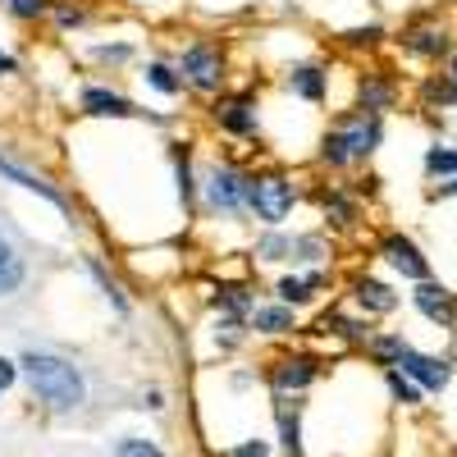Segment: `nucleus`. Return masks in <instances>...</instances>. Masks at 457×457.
<instances>
[{
	"label": "nucleus",
	"instance_id": "a878e982",
	"mask_svg": "<svg viewBox=\"0 0 457 457\" xmlns=\"http://www.w3.org/2000/svg\"><path fill=\"white\" fill-rule=\"evenodd\" d=\"M114 457H165L151 439H120L114 444Z\"/></svg>",
	"mask_w": 457,
	"mask_h": 457
},
{
	"label": "nucleus",
	"instance_id": "39448f33",
	"mask_svg": "<svg viewBox=\"0 0 457 457\" xmlns=\"http://www.w3.org/2000/svg\"><path fill=\"white\" fill-rule=\"evenodd\" d=\"M293 202H297L293 179H284V174H275V170L252 174V211H256V220H261V224L279 228V224L288 220Z\"/></svg>",
	"mask_w": 457,
	"mask_h": 457
},
{
	"label": "nucleus",
	"instance_id": "c756f323",
	"mask_svg": "<svg viewBox=\"0 0 457 457\" xmlns=\"http://www.w3.org/2000/svg\"><path fill=\"white\" fill-rule=\"evenodd\" d=\"M129 46H96V60H124Z\"/></svg>",
	"mask_w": 457,
	"mask_h": 457
},
{
	"label": "nucleus",
	"instance_id": "f03ea898",
	"mask_svg": "<svg viewBox=\"0 0 457 457\" xmlns=\"http://www.w3.org/2000/svg\"><path fill=\"white\" fill-rule=\"evenodd\" d=\"M23 375H28V385L32 394L42 398L51 411H73V407H83L87 398V385H83V375L73 361L55 357V353H23Z\"/></svg>",
	"mask_w": 457,
	"mask_h": 457
},
{
	"label": "nucleus",
	"instance_id": "5701e85b",
	"mask_svg": "<svg viewBox=\"0 0 457 457\" xmlns=\"http://www.w3.org/2000/svg\"><path fill=\"white\" fill-rule=\"evenodd\" d=\"M385 379H389V394H394V398H398L403 407H416V403H421V398H426V389H421V385H416V379H411V375H403L398 366H389V370H385Z\"/></svg>",
	"mask_w": 457,
	"mask_h": 457
},
{
	"label": "nucleus",
	"instance_id": "0eeeda50",
	"mask_svg": "<svg viewBox=\"0 0 457 457\" xmlns=\"http://www.w3.org/2000/svg\"><path fill=\"white\" fill-rule=\"evenodd\" d=\"M179 73H183V83L193 87V92H220L224 87V55L211 46V42H193V46H183V55H179V64H174Z\"/></svg>",
	"mask_w": 457,
	"mask_h": 457
},
{
	"label": "nucleus",
	"instance_id": "473e14b6",
	"mask_svg": "<svg viewBox=\"0 0 457 457\" xmlns=\"http://www.w3.org/2000/svg\"><path fill=\"white\" fill-rule=\"evenodd\" d=\"M19 64H14V55H5V51H0V73H14Z\"/></svg>",
	"mask_w": 457,
	"mask_h": 457
},
{
	"label": "nucleus",
	"instance_id": "20e7f679",
	"mask_svg": "<svg viewBox=\"0 0 457 457\" xmlns=\"http://www.w3.org/2000/svg\"><path fill=\"white\" fill-rule=\"evenodd\" d=\"M375 256L385 261L398 279H407V284H421V279H430V275H435V270H430L426 247L416 243V238H407V234H398V228H389V234L375 243Z\"/></svg>",
	"mask_w": 457,
	"mask_h": 457
},
{
	"label": "nucleus",
	"instance_id": "f257e3e1",
	"mask_svg": "<svg viewBox=\"0 0 457 457\" xmlns=\"http://www.w3.org/2000/svg\"><path fill=\"white\" fill-rule=\"evenodd\" d=\"M379 142H385V120H379V114H366V110H353V114H343V120H334V129L325 133L320 161L329 170H353V165L375 156Z\"/></svg>",
	"mask_w": 457,
	"mask_h": 457
},
{
	"label": "nucleus",
	"instance_id": "f8f14e48",
	"mask_svg": "<svg viewBox=\"0 0 457 457\" xmlns=\"http://www.w3.org/2000/svg\"><path fill=\"white\" fill-rule=\"evenodd\" d=\"M353 302H357L366 316H389V312H398V293H394L385 279H370V275H357V279H353Z\"/></svg>",
	"mask_w": 457,
	"mask_h": 457
},
{
	"label": "nucleus",
	"instance_id": "6ab92c4d",
	"mask_svg": "<svg viewBox=\"0 0 457 457\" xmlns=\"http://www.w3.org/2000/svg\"><path fill=\"white\" fill-rule=\"evenodd\" d=\"M320 288H325V275H284V279H279V297L288 302V307L312 302Z\"/></svg>",
	"mask_w": 457,
	"mask_h": 457
},
{
	"label": "nucleus",
	"instance_id": "cd10ccee",
	"mask_svg": "<svg viewBox=\"0 0 457 457\" xmlns=\"http://www.w3.org/2000/svg\"><path fill=\"white\" fill-rule=\"evenodd\" d=\"M234 457H270V448H265V444L256 439V444H243V448H234Z\"/></svg>",
	"mask_w": 457,
	"mask_h": 457
},
{
	"label": "nucleus",
	"instance_id": "6e6552de",
	"mask_svg": "<svg viewBox=\"0 0 457 457\" xmlns=\"http://www.w3.org/2000/svg\"><path fill=\"white\" fill-rule=\"evenodd\" d=\"M411 307L421 312L430 325H439V329H457V293L448 284H439L435 275L421 279V284H411Z\"/></svg>",
	"mask_w": 457,
	"mask_h": 457
},
{
	"label": "nucleus",
	"instance_id": "7ed1b4c3",
	"mask_svg": "<svg viewBox=\"0 0 457 457\" xmlns=\"http://www.w3.org/2000/svg\"><path fill=\"white\" fill-rule=\"evenodd\" d=\"M206 187V206L215 215H243L252 211V174H243L238 165H211V174L202 179Z\"/></svg>",
	"mask_w": 457,
	"mask_h": 457
},
{
	"label": "nucleus",
	"instance_id": "4be33fe9",
	"mask_svg": "<svg viewBox=\"0 0 457 457\" xmlns=\"http://www.w3.org/2000/svg\"><path fill=\"white\" fill-rule=\"evenodd\" d=\"M252 329H261V334H284V329H293V307L284 302V307H256L252 312Z\"/></svg>",
	"mask_w": 457,
	"mask_h": 457
},
{
	"label": "nucleus",
	"instance_id": "ddd939ff",
	"mask_svg": "<svg viewBox=\"0 0 457 457\" xmlns=\"http://www.w3.org/2000/svg\"><path fill=\"white\" fill-rule=\"evenodd\" d=\"M394 105H398V83L389 79V73H366L361 87H357V110L385 120V110H394Z\"/></svg>",
	"mask_w": 457,
	"mask_h": 457
},
{
	"label": "nucleus",
	"instance_id": "2f4dec72",
	"mask_svg": "<svg viewBox=\"0 0 457 457\" xmlns=\"http://www.w3.org/2000/svg\"><path fill=\"white\" fill-rule=\"evenodd\" d=\"M435 197H457V179H448V183H435Z\"/></svg>",
	"mask_w": 457,
	"mask_h": 457
},
{
	"label": "nucleus",
	"instance_id": "1a4fd4ad",
	"mask_svg": "<svg viewBox=\"0 0 457 457\" xmlns=\"http://www.w3.org/2000/svg\"><path fill=\"white\" fill-rule=\"evenodd\" d=\"M394 366H398L403 375H411L426 394H444V389L453 385V361H448V357H430V353H416L411 343L398 353Z\"/></svg>",
	"mask_w": 457,
	"mask_h": 457
},
{
	"label": "nucleus",
	"instance_id": "dca6fc26",
	"mask_svg": "<svg viewBox=\"0 0 457 457\" xmlns=\"http://www.w3.org/2000/svg\"><path fill=\"white\" fill-rule=\"evenodd\" d=\"M312 379H316V361H312V357H284V361L275 366V389H279V394L307 389Z\"/></svg>",
	"mask_w": 457,
	"mask_h": 457
},
{
	"label": "nucleus",
	"instance_id": "423d86ee",
	"mask_svg": "<svg viewBox=\"0 0 457 457\" xmlns=\"http://www.w3.org/2000/svg\"><path fill=\"white\" fill-rule=\"evenodd\" d=\"M398 42H403V51H407L411 60H421V64H444V60L457 51L453 28H448L444 19H416V23H407Z\"/></svg>",
	"mask_w": 457,
	"mask_h": 457
},
{
	"label": "nucleus",
	"instance_id": "393cba45",
	"mask_svg": "<svg viewBox=\"0 0 457 457\" xmlns=\"http://www.w3.org/2000/svg\"><path fill=\"white\" fill-rule=\"evenodd\" d=\"M14 19H42L46 10H51V0H0Z\"/></svg>",
	"mask_w": 457,
	"mask_h": 457
},
{
	"label": "nucleus",
	"instance_id": "412c9836",
	"mask_svg": "<svg viewBox=\"0 0 457 457\" xmlns=\"http://www.w3.org/2000/svg\"><path fill=\"white\" fill-rule=\"evenodd\" d=\"M142 79H146V87H156L161 96H179V92H183V73L170 69V64H161V60H151Z\"/></svg>",
	"mask_w": 457,
	"mask_h": 457
},
{
	"label": "nucleus",
	"instance_id": "bb28decb",
	"mask_svg": "<svg viewBox=\"0 0 457 457\" xmlns=\"http://www.w3.org/2000/svg\"><path fill=\"white\" fill-rule=\"evenodd\" d=\"M279 435H284V453H288V457H302V439H297V416L279 411Z\"/></svg>",
	"mask_w": 457,
	"mask_h": 457
},
{
	"label": "nucleus",
	"instance_id": "7c9ffc66",
	"mask_svg": "<svg viewBox=\"0 0 457 457\" xmlns=\"http://www.w3.org/2000/svg\"><path fill=\"white\" fill-rule=\"evenodd\" d=\"M444 79H448V83H453V87H457V51H453V55H448V60H444Z\"/></svg>",
	"mask_w": 457,
	"mask_h": 457
},
{
	"label": "nucleus",
	"instance_id": "9b49d317",
	"mask_svg": "<svg viewBox=\"0 0 457 457\" xmlns=\"http://www.w3.org/2000/svg\"><path fill=\"white\" fill-rule=\"evenodd\" d=\"M256 256L261 261H320L325 256V243L302 234V238H284V234H270L256 243Z\"/></svg>",
	"mask_w": 457,
	"mask_h": 457
},
{
	"label": "nucleus",
	"instance_id": "4468645a",
	"mask_svg": "<svg viewBox=\"0 0 457 457\" xmlns=\"http://www.w3.org/2000/svg\"><path fill=\"white\" fill-rule=\"evenodd\" d=\"M83 110L87 114H110V120H129V114H137V105L120 92H110V87H83Z\"/></svg>",
	"mask_w": 457,
	"mask_h": 457
},
{
	"label": "nucleus",
	"instance_id": "aec40b11",
	"mask_svg": "<svg viewBox=\"0 0 457 457\" xmlns=\"http://www.w3.org/2000/svg\"><path fill=\"white\" fill-rule=\"evenodd\" d=\"M0 174H5V179H14L19 187H28V193H37V197H46L51 206H64V197L55 193V187L46 183V179H37V174H28V170H19L14 161H5V156H0Z\"/></svg>",
	"mask_w": 457,
	"mask_h": 457
},
{
	"label": "nucleus",
	"instance_id": "a211bd4d",
	"mask_svg": "<svg viewBox=\"0 0 457 457\" xmlns=\"http://www.w3.org/2000/svg\"><path fill=\"white\" fill-rule=\"evenodd\" d=\"M19 284H23V256H19V247L10 243L5 228H0V297H10Z\"/></svg>",
	"mask_w": 457,
	"mask_h": 457
},
{
	"label": "nucleus",
	"instance_id": "c85d7f7f",
	"mask_svg": "<svg viewBox=\"0 0 457 457\" xmlns=\"http://www.w3.org/2000/svg\"><path fill=\"white\" fill-rule=\"evenodd\" d=\"M14 375H19V370H14V361H5V357H0V394H5V389L14 385Z\"/></svg>",
	"mask_w": 457,
	"mask_h": 457
},
{
	"label": "nucleus",
	"instance_id": "72a5a7b5",
	"mask_svg": "<svg viewBox=\"0 0 457 457\" xmlns=\"http://www.w3.org/2000/svg\"><path fill=\"white\" fill-rule=\"evenodd\" d=\"M453 120H457V114H453Z\"/></svg>",
	"mask_w": 457,
	"mask_h": 457
},
{
	"label": "nucleus",
	"instance_id": "b1692460",
	"mask_svg": "<svg viewBox=\"0 0 457 457\" xmlns=\"http://www.w3.org/2000/svg\"><path fill=\"white\" fill-rule=\"evenodd\" d=\"M325 215H329V224H338V228H353V224H357V202H353L348 193H325Z\"/></svg>",
	"mask_w": 457,
	"mask_h": 457
},
{
	"label": "nucleus",
	"instance_id": "2eb2a0df",
	"mask_svg": "<svg viewBox=\"0 0 457 457\" xmlns=\"http://www.w3.org/2000/svg\"><path fill=\"white\" fill-rule=\"evenodd\" d=\"M421 170H426V179H435V183L457 179V142H430L426 156H421Z\"/></svg>",
	"mask_w": 457,
	"mask_h": 457
},
{
	"label": "nucleus",
	"instance_id": "9d476101",
	"mask_svg": "<svg viewBox=\"0 0 457 457\" xmlns=\"http://www.w3.org/2000/svg\"><path fill=\"white\" fill-rule=\"evenodd\" d=\"M211 114H215V124L224 133H234V137H256V129H261V114H256V96L252 92L220 96Z\"/></svg>",
	"mask_w": 457,
	"mask_h": 457
},
{
	"label": "nucleus",
	"instance_id": "f3484780",
	"mask_svg": "<svg viewBox=\"0 0 457 457\" xmlns=\"http://www.w3.org/2000/svg\"><path fill=\"white\" fill-rule=\"evenodd\" d=\"M325 87H329V73L316 69V64H302L288 73V92L302 96V101H325Z\"/></svg>",
	"mask_w": 457,
	"mask_h": 457
}]
</instances>
